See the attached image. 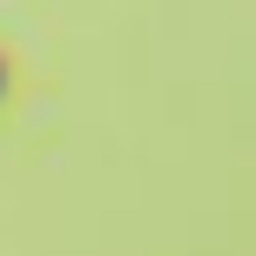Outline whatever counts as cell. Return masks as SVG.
<instances>
[{"label":"cell","instance_id":"cell-1","mask_svg":"<svg viewBox=\"0 0 256 256\" xmlns=\"http://www.w3.org/2000/svg\"><path fill=\"white\" fill-rule=\"evenodd\" d=\"M0 102H7V61H0Z\"/></svg>","mask_w":256,"mask_h":256}]
</instances>
